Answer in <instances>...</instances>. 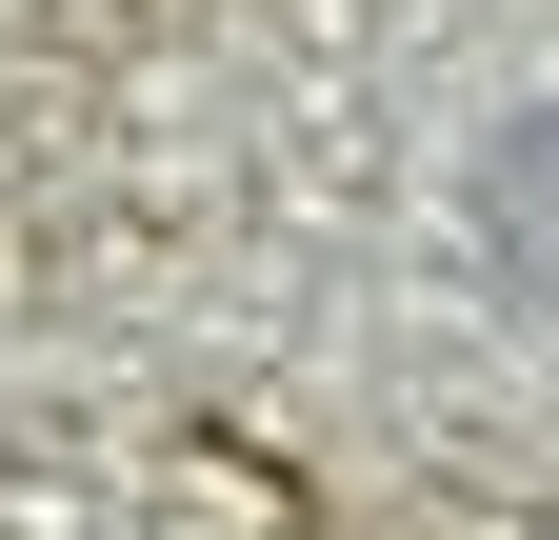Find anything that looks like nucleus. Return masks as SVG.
<instances>
[{
	"label": "nucleus",
	"mask_w": 559,
	"mask_h": 540,
	"mask_svg": "<svg viewBox=\"0 0 559 540\" xmlns=\"http://www.w3.org/2000/svg\"><path fill=\"white\" fill-rule=\"evenodd\" d=\"M479 240H500V281H520V301H559V101L500 120V161H479Z\"/></svg>",
	"instance_id": "obj_1"
}]
</instances>
